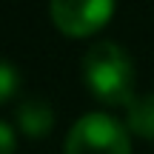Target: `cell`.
I'll return each instance as SVG.
<instances>
[{
	"label": "cell",
	"mask_w": 154,
	"mask_h": 154,
	"mask_svg": "<svg viewBox=\"0 0 154 154\" xmlns=\"http://www.w3.org/2000/svg\"><path fill=\"white\" fill-rule=\"evenodd\" d=\"M83 80L86 88L106 106L126 109L134 94V60L114 40H97L83 54Z\"/></svg>",
	"instance_id": "obj_1"
},
{
	"label": "cell",
	"mask_w": 154,
	"mask_h": 154,
	"mask_svg": "<svg viewBox=\"0 0 154 154\" xmlns=\"http://www.w3.org/2000/svg\"><path fill=\"white\" fill-rule=\"evenodd\" d=\"M63 154H131V137L126 123L109 111H86L72 123Z\"/></svg>",
	"instance_id": "obj_2"
},
{
	"label": "cell",
	"mask_w": 154,
	"mask_h": 154,
	"mask_svg": "<svg viewBox=\"0 0 154 154\" xmlns=\"http://www.w3.org/2000/svg\"><path fill=\"white\" fill-rule=\"evenodd\" d=\"M114 3L117 0H49V17L63 37L83 40L111 20Z\"/></svg>",
	"instance_id": "obj_3"
},
{
	"label": "cell",
	"mask_w": 154,
	"mask_h": 154,
	"mask_svg": "<svg viewBox=\"0 0 154 154\" xmlns=\"http://www.w3.org/2000/svg\"><path fill=\"white\" fill-rule=\"evenodd\" d=\"M14 117H17V128H20L26 137H34V140H43L46 134L54 128V109H51V103L46 97H40V94L23 97Z\"/></svg>",
	"instance_id": "obj_4"
},
{
	"label": "cell",
	"mask_w": 154,
	"mask_h": 154,
	"mask_svg": "<svg viewBox=\"0 0 154 154\" xmlns=\"http://www.w3.org/2000/svg\"><path fill=\"white\" fill-rule=\"evenodd\" d=\"M126 128L143 140H154V91L137 94L126 106Z\"/></svg>",
	"instance_id": "obj_5"
},
{
	"label": "cell",
	"mask_w": 154,
	"mask_h": 154,
	"mask_svg": "<svg viewBox=\"0 0 154 154\" xmlns=\"http://www.w3.org/2000/svg\"><path fill=\"white\" fill-rule=\"evenodd\" d=\"M17 91H20V72L14 63L0 57V106L9 103L11 97H17Z\"/></svg>",
	"instance_id": "obj_6"
},
{
	"label": "cell",
	"mask_w": 154,
	"mask_h": 154,
	"mask_svg": "<svg viewBox=\"0 0 154 154\" xmlns=\"http://www.w3.org/2000/svg\"><path fill=\"white\" fill-rule=\"evenodd\" d=\"M17 149V134L6 120H0V154H14Z\"/></svg>",
	"instance_id": "obj_7"
}]
</instances>
